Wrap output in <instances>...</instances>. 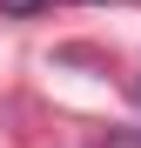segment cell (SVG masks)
<instances>
[{"mask_svg": "<svg viewBox=\"0 0 141 148\" xmlns=\"http://www.w3.org/2000/svg\"><path fill=\"white\" fill-rule=\"evenodd\" d=\"M134 94H141V88H134Z\"/></svg>", "mask_w": 141, "mask_h": 148, "instance_id": "obj_2", "label": "cell"}, {"mask_svg": "<svg viewBox=\"0 0 141 148\" xmlns=\"http://www.w3.org/2000/svg\"><path fill=\"white\" fill-rule=\"evenodd\" d=\"M40 7H54V0H0V14H40Z\"/></svg>", "mask_w": 141, "mask_h": 148, "instance_id": "obj_1", "label": "cell"}]
</instances>
